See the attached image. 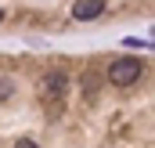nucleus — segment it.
<instances>
[{
  "label": "nucleus",
  "mask_w": 155,
  "mask_h": 148,
  "mask_svg": "<svg viewBox=\"0 0 155 148\" xmlns=\"http://www.w3.org/2000/svg\"><path fill=\"white\" fill-rule=\"evenodd\" d=\"M15 148H40V145H36V141H18Z\"/></svg>",
  "instance_id": "39448f33"
},
{
  "label": "nucleus",
  "mask_w": 155,
  "mask_h": 148,
  "mask_svg": "<svg viewBox=\"0 0 155 148\" xmlns=\"http://www.w3.org/2000/svg\"><path fill=\"white\" fill-rule=\"evenodd\" d=\"M40 94H43L47 101H58V98H65V94H69V76L61 72V69L47 72V76H43V83H40Z\"/></svg>",
  "instance_id": "f03ea898"
},
{
  "label": "nucleus",
  "mask_w": 155,
  "mask_h": 148,
  "mask_svg": "<svg viewBox=\"0 0 155 148\" xmlns=\"http://www.w3.org/2000/svg\"><path fill=\"white\" fill-rule=\"evenodd\" d=\"M11 94H15V83H11L7 76H0V101H7Z\"/></svg>",
  "instance_id": "20e7f679"
},
{
  "label": "nucleus",
  "mask_w": 155,
  "mask_h": 148,
  "mask_svg": "<svg viewBox=\"0 0 155 148\" xmlns=\"http://www.w3.org/2000/svg\"><path fill=\"white\" fill-rule=\"evenodd\" d=\"M0 22H4V7H0Z\"/></svg>",
  "instance_id": "423d86ee"
},
{
  "label": "nucleus",
  "mask_w": 155,
  "mask_h": 148,
  "mask_svg": "<svg viewBox=\"0 0 155 148\" xmlns=\"http://www.w3.org/2000/svg\"><path fill=\"white\" fill-rule=\"evenodd\" d=\"M144 72V65H141V58H116L112 65H108V83H116V87H130V83H137Z\"/></svg>",
  "instance_id": "f257e3e1"
},
{
  "label": "nucleus",
  "mask_w": 155,
  "mask_h": 148,
  "mask_svg": "<svg viewBox=\"0 0 155 148\" xmlns=\"http://www.w3.org/2000/svg\"><path fill=\"white\" fill-rule=\"evenodd\" d=\"M152 43H155V29H152Z\"/></svg>",
  "instance_id": "0eeeda50"
},
{
  "label": "nucleus",
  "mask_w": 155,
  "mask_h": 148,
  "mask_svg": "<svg viewBox=\"0 0 155 148\" xmlns=\"http://www.w3.org/2000/svg\"><path fill=\"white\" fill-rule=\"evenodd\" d=\"M101 11H105V0H79L76 7H72V18L76 22H94Z\"/></svg>",
  "instance_id": "7ed1b4c3"
}]
</instances>
